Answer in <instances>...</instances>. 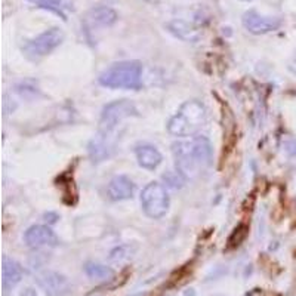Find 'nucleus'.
<instances>
[{
	"label": "nucleus",
	"instance_id": "obj_5",
	"mask_svg": "<svg viewBox=\"0 0 296 296\" xmlns=\"http://www.w3.org/2000/svg\"><path fill=\"white\" fill-rule=\"evenodd\" d=\"M138 116V110L128 100H120L105 105L100 120V135L111 136L114 129L128 117Z\"/></svg>",
	"mask_w": 296,
	"mask_h": 296
},
{
	"label": "nucleus",
	"instance_id": "obj_4",
	"mask_svg": "<svg viewBox=\"0 0 296 296\" xmlns=\"http://www.w3.org/2000/svg\"><path fill=\"white\" fill-rule=\"evenodd\" d=\"M141 205L147 216L153 219L163 218L169 210V194L160 182H150L141 193Z\"/></svg>",
	"mask_w": 296,
	"mask_h": 296
},
{
	"label": "nucleus",
	"instance_id": "obj_15",
	"mask_svg": "<svg viewBox=\"0 0 296 296\" xmlns=\"http://www.w3.org/2000/svg\"><path fill=\"white\" fill-rule=\"evenodd\" d=\"M85 272L92 280H110L114 275V271L110 267L98 262H88L85 265Z\"/></svg>",
	"mask_w": 296,
	"mask_h": 296
},
{
	"label": "nucleus",
	"instance_id": "obj_10",
	"mask_svg": "<svg viewBox=\"0 0 296 296\" xmlns=\"http://www.w3.org/2000/svg\"><path fill=\"white\" fill-rule=\"evenodd\" d=\"M133 193H135V184L125 175L114 176L113 180L110 181V184L107 187L108 199L113 200V202L129 200V199L133 197Z\"/></svg>",
	"mask_w": 296,
	"mask_h": 296
},
{
	"label": "nucleus",
	"instance_id": "obj_17",
	"mask_svg": "<svg viewBox=\"0 0 296 296\" xmlns=\"http://www.w3.org/2000/svg\"><path fill=\"white\" fill-rule=\"evenodd\" d=\"M39 6L45 8V9H49V11H53L58 15H61L63 19H67L64 13V8H67V6H64V0H42Z\"/></svg>",
	"mask_w": 296,
	"mask_h": 296
},
{
	"label": "nucleus",
	"instance_id": "obj_14",
	"mask_svg": "<svg viewBox=\"0 0 296 296\" xmlns=\"http://www.w3.org/2000/svg\"><path fill=\"white\" fill-rule=\"evenodd\" d=\"M88 21L92 27H111L117 21V13L111 8L98 6L90 9L88 13Z\"/></svg>",
	"mask_w": 296,
	"mask_h": 296
},
{
	"label": "nucleus",
	"instance_id": "obj_1",
	"mask_svg": "<svg viewBox=\"0 0 296 296\" xmlns=\"http://www.w3.org/2000/svg\"><path fill=\"white\" fill-rule=\"evenodd\" d=\"M176 170L184 180H195L212 163V145L205 136H191L172 145Z\"/></svg>",
	"mask_w": 296,
	"mask_h": 296
},
{
	"label": "nucleus",
	"instance_id": "obj_6",
	"mask_svg": "<svg viewBox=\"0 0 296 296\" xmlns=\"http://www.w3.org/2000/svg\"><path fill=\"white\" fill-rule=\"evenodd\" d=\"M64 31L58 27H52L43 31L37 37L27 42L24 45V53L27 58L36 61L53 52L63 42H64Z\"/></svg>",
	"mask_w": 296,
	"mask_h": 296
},
{
	"label": "nucleus",
	"instance_id": "obj_11",
	"mask_svg": "<svg viewBox=\"0 0 296 296\" xmlns=\"http://www.w3.org/2000/svg\"><path fill=\"white\" fill-rule=\"evenodd\" d=\"M23 280V268L12 258L3 256L2 259V287L8 293Z\"/></svg>",
	"mask_w": 296,
	"mask_h": 296
},
{
	"label": "nucleus",
	"instance_id": "obj_16",
	"mask_svg": "<svg viewBox=\"0 0 296 296\" xmlns=\"http://www.w3.org/2000/svg\"><path fill=\"white\" fill-rule=\"evenodd\" d=\"M247 231H249V227H247V225L237 227L231 234V237L228 239V249H232V247H237V246L242 245V243L245 242L246 237H247Z\"/></svg>",
	"mask_w": 296,
	"mask_h": 296
},
{
	"label": "nucleus",
	"instance_id": "obj_22",
	"mask_svg": "<svg viewBox=\"0 0 296 296\" xmlns=\"http://www.w3.org/2000/svg\"><path fill=\"white\" fill-rule=\"evenodd\" d=\"M246 2H247V0H246Z\"/></svg>",
	"mask_w": 296,
	"mask_h": 296
},
{
	"label": "nucleus",
	"instance_id": "obj_18",
	"mask_svg": "<svg viewBox=\"0 0 296 296\" xmlns=\"http://www.w3.org/2000/svg\"><path fill=\"white\" fill-rule=\"evenodd\" d=\"M128 250H129L128 246L117 247V249H114V250L110 253V261H111V262H122V261L128 259L129 255H130Z\"/></svg>",
	"mask_w": 296,
	"mask_h": 296
},
{
	"label": "nucleus",
	"instance_id": "obj_21",
	"mask_svg": "<svg viewBox=\"0 0 296 296\" xmlns=\"http://www.w3.org/2000/svg\"><path fill=\"white\" fill-rule=\"evenodd\" d=\"M292 70H293V71H296V67H292Z\"/></svg>",
	"mask_w": 296,
	"mask_h": 296
},
{
	"label": "nucleus",
	"instance_id": "obj_8",
	"mask_svg": "<svg viewBox=\"0 0 296 296\" xmlns=\"http://www.w3.org/2000/svg\"><path fill=\"white\" fill-rule=\"evenodd\" d=\"M37 283L48 296H67L71 290L70 282L63 274L55 271H45L37 277Z\"/></svg>",
	"mask_w": 296,
	"mask_h": 296
},
{
	"label": "nucleus",
	"instance_id": "obj_7",
	"mask_svg": "<svg viewBox=\"0 0 296 296\" xmlns=\"http://www.w3.org/2000/svg\"><path fill=\"white\" fill-rule=\"evenodd\" d=\"M245 28L252 34H265L270 31H275L282 26V19L261 15L256 11H247L242 19Z\"/></svg>",
	"mask_w": 296,
	"mask_h": 296
},
{
	"label": "nucleus",
	"instance_id": "obj_19",
	"mask_svg": "<svg viewBox=\"0 0 296 296\" xmlns=\"http://www.w3.org/2000/svg\"><path fill=\"white\" fill-rule=\"evenodd\" d=\"M21 296H36V292H34L33 289H26Z\"/></svg>",
	"mask_w": 296,
	"mask_h": 296
},
{
	"label": "nucleus",
	"instance_id": "obj_3",
	"mask_svg": "<svg viewBox=\"0 0 296 296\" xmlns=\"http://www.w3.org/2000/svg\"><path fill=\"white\" fill-rule=\"evenodd\" d=\"M100 83L111 89H141L142 65L138 61L116 63L100 76Z\"/></svg>",
	"mask_w": 296,
	"mask_h": 296
},
{
	"label": "nucleus",
	"instance_id": "obj_2",
	"mask_svg": "<svg viewBox=\"0 0 296 296\" xmlns=\"http://www.w3.org/2000/svg\"><path fill=\"white\" fill-rule=\"evenodd\" d=\"M207 111L205 104L191 100L185 101L169 120L168 132L173 136L191 138L199 133V130L206 125Z\"/></svg>",
	"mask_w": 296,
	"mask_h": 296
},
{
	"label": "nucleus",
	"instance_id": "obj_12",
	"mask_svg": "<svg viewBox=\"0 0 296 296\" xmlns=\"http://www.w3.org/2000/svg\"><path fill=\"white\" fill-rule=\"evenodd\" d=\"M135 155H136V160H138V165L144 169H148V170H154L160 163H162V154L160 151L153 147V145H140L136 147L135 150Z\"/></svg>",
	"mask_w": 296,
	"mask_h": 296
},
{
	"label": "nucleus",
	"instance_id": "obj_20",
	"mask_svg": "<svg viewBox=\"0 0 296 296\" xmlns=\"http://www.w3.org/2000/svg\"><path fill=\"white\" fill-rule=\"evenodd\" d=\"M31 2H36V3H40L42 0H31Z\"/></svg>",
	"mask_w": 296,
	"mask_h": 296
},
{
	"label": "nucleus",
	"instance_id": "obj_9",
	"mask_svg": "<svg viewBox=\"0 0 296 296\" xmlns=\"http://www.w3.org/2000/svg\"><path fill=\"white\" fill-rule=\"evenodd\" d=\"M24 240L31 249L55 247L58 245V237L48 225H33L24 234Z\"/></svg>",
	"mask_w": 296,
	"mask_h": 296
},
{
	"label": "nucleus",
	"instance_id": "obj_13",
	"mask_svg": "<svg viewBox=\"0 0 296 296\" xmlns=\"http://www.w3.org/2000/svg\"><path fill=\"white\" fill-rule=\"evenodd\" d=\"M113 150H114V142L111 141V136L98 135L89 144V155L93 162L105 160L107 157H110Z\"/></svg>",
	"mask_w": 296,
	"mask_h": 296
}]
</instances>
